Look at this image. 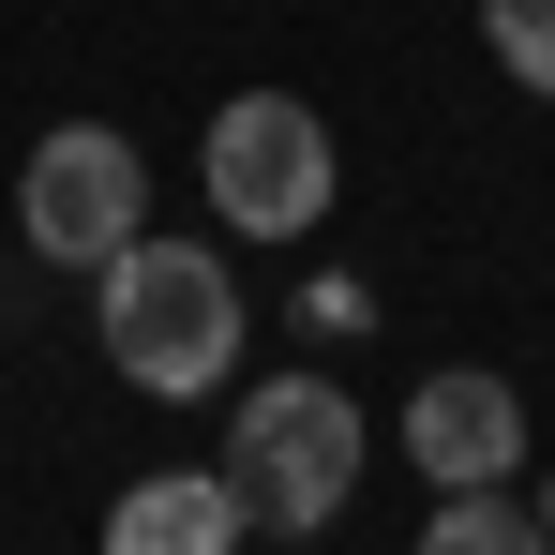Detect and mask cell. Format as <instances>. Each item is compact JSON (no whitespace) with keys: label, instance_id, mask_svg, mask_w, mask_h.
I'll return each instance as SVG.
<instances>
[{"label":"cell","instance_id":"8","mask_svg":"<svg viewBox=\"0 0 555 555\" xmlns=\"http://www.w3.org/2000/svg\"><path fill=\"white\" fill-rule=\"evenodd\" d=\"M480 46L511 61V91L555 105V0H480Z\"/></svg>","mask_w":555,"mask_h":555},{"label":"cell","instance_id":"2","mask_svg":"<svg viewBox=\"0 0 555 555\" xmlns=\"http://www.w3.org/2000/svg\"><path fill=\"white\" fill-rule=\"evenodd\" d=\"M346 480H361V405H346L331 375L241 390V421H225V495H241V526L315 541V526L346 511Z\"/></svg>","mask_w":555,"mask_h":555},{"label":"cell","instance_id":"9","mask_svg":"<svg viewBox=\"0 0 555 555\" xmlns=\"http://www.w3.org/2000/svg\"><path fill=\"white\" fill-rule=\"evenodd\" d=\"M526 511H541V541H555V480H541V495H526Z\"/></svg>","mask_w":555,"mask_h":555},{"label":"cell","instance_id":"5","mask_svg":"<svg viewBox=\"0 0 555 555\" xmlns=\"http://www.w3.org/2000/svg\"><path fill=\"white\" fill-rule=\"evenodd\" d=\"M405 465H421V480H511V465H526V390L480 375V361L421 375V390H405Z\"/></svg>","mask_w":555,"mask_h":555},{"label":"cell","instance_id":"7","mask_svg":"<svg viewBox=\"0 0 555 555\" xmlns=\"http://www.w3.org/2000/svg\"><path fill=\"white\" fill-rule=\"evenodd\" d=\"M436 555H526L541 541V511L511 495V480H436V526H421Z\"/></svg>","mask_w":555,"mask_h":555},{"label":"cell","instance_id":"4","mask_svg":"<svg viewBox=\"0 0 555 555\" xmlns=\"http://www.w3.org/2000/svg\"><path fill=\"white\" fill-rule=\"evenodd\" d=\"M15 225H30L46 271H105V256L151 225V166H135V135H120V120H61V135H30V166H15Z\"/></svg>","mask_w":555,"mask_h":555},{"label":"cell","instance_id":"1","mask_svg":"<svg viewBox=\"0 0 555 555\" xmlns=\"http://www.w3.org/2000/svg\"><path fill=\"white\" fill-rule=\"evenodd\" d=\"M91 285H105V300H91L105 361L135 375L151 405H195V390L241 375V331H256V315H241V271H225L210 241H151V225H135Z\"/></svg>","mask_w":555,"mask_h":555},{"label":"cell","instance_id":"6","mask_svg":"<svg viewBox=\"0 0 555 555\" xmlns=\"http://www.w3.org/2000/svg\"><path fill=\"white\" fill-rule=\"evenodd\" d=\"M105 541L120 555H225V541H256V526H241L225 465H166V480H135V495L105 511Z\"/></svg>","mask_w":555,"mask_h":555},{"label":"cell","instance_id":"3","mask_svg":"<svg viewBox=\"0 0 555 555\" xmlns=\"http://www.w3.org/2000/svg\"><path fill=\"white\" fill-rule=\"evenodd\" d=\"M195 181L241 241H315L331 225V120L300 91H225L210 135H195Z\"/></svg>","mask_w":555,"mask_h":555}]
</instances>
